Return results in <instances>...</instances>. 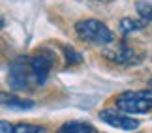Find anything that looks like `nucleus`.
I'll list each match as a JSON object with an SVG mask.
<instances>
[{
  "instance_id": "5",
  "label": "nucleus",
  "mask_w": 152,
  "mask_h": 133,
  "mask_svg": "<svg viewBox=\"0 0 152 133\" xmlns=\"http://www.w3.org/2000/svg\"><path fill=\"white\" fill-rule=\"evenodd\" d=\"M100 118L105 124L113 126L116 129H122V131H133V129L139 128V120L128 116V114H120L116 111H102Z\"/></svg>"
},
{
  "instance_id": "13",
  "label": "nucleus",
  "mask_w": 152,
  "mask_h": 133,
  "mask_svg": "<svg viewBox=\"0 0 152 133\" xmlns=\"http://www.w3.org/2000/svg\"><path fill=\"white\" fill-rule=\"evenodd\" d=\"M15 131V124H10L6 120H0V133H13Z\"/></svg>"
},
{
  "instance_id": "7",
  "label": "nucleus",
  "mask_w": 152,
  "mask_h": 133,
  "mask_svg": "<svg viewBox=\"0 0 152 133\" xmlns=\"http://www.w3.org/2000/svg\"><path fill=\"white\" fill-rule=\"evenodd\" d=\"M58 133H98L94 129V126L86 124V122H69V124H64Z\"/></svg>"
},
{
  "instance_id": "9",
  "label": "nucleus",
  "mask_w": 152,
  "mask_h": 133,
  "mask_svg": "<svg viewBox=\"0 0 152 133\" xmlns=\"http://www.w3.org/2000/svg\"><path fill=\"white\" fill-rule=\"evenodd\" d=\"M135 8L145 21H152V0H139Z\"/></svg>"
},
{
  "instance_id": "15",
  "label": "nucleus",
  "mask_w": 152,
  "mask_h": 133,
  "mask_svg": "<svg viewBox=\"0 0 152 133\" xmlns=\"http://www.w3.org/2000/svg\"><path fill=\"white\" fill-rule=\"evenodd\" d=\"M150 84H152V81H150Z\"/></svg>"
},
{
  "instance_id": "10",
  "label": "nucleus",
  "mask_w": 152,
  "mask_h": 133,
  "mask_svg": "<svg viewBox=\"0 0 152 133\" xmlns=\"http://www.w3.org/2000/svg\"><path fill=\"white\" fill-rule=\"evenodd\" d=\"M120 28L122 32L128 34V32H135V30H141V28H145V25L141 21H133V19H122L120 23Z\"/></svg>"
},
{
  "instance_id": "6",
  "label": "nucleus",
  "mask_w": 152,
  "mask_h": 133,
  "mask_svg": "<svg viewBox=\"0 0 152 133\" xmlns=\"http://www.w3.org/2000/svg\"><path fill=\"white\" fill-rule=\"evenodd\" d=\"M109 55H113V60L118 62V64H135V62L139 60L135 56V53H133V49H130L124 43H122L115 53H109Z\"/></svg>"
},
{
  "instance_id": "2",
  "label": "nucleus",
  "mask_w": 152,
  "mask_h": 133,
  "mask_svg": "<svg viewBox=\"0 0 152 133\" xmlns=\"http://www.w3.org/2000/svg\"><path fill=\"white\" fill-rule=\"evenodd\" d=\"M75 32H77L79 38H83V39H86V41H90V43L105 45V43L113 41V34H111V30L98 19L79 21L77 25H75Z\"/></svg>"
},
{
  "instance_id": "8",
  "label": "nucleus",
  "mask_w": 152,
  "mask_h": 133,
  "mask_svg": "<svg viewBox=\"0 0 152 133\" xmlns=\"http://www.w3.org/2000/svg\"><path fill=\"white\" fill-rule=\"evenodd\" d=\"M0 103L6 105V107H13V109H30V107H34L32 101L21 100V97H15V96H8V94H0Z\"/></svg>"
},
{
  "instance_id": "3",
  "label": "nucleus",
  "mask_w": 152,
  "mask_h": 133,
  "mask_svg": "<svg viewBox=\"0 0 152 133\" xmlns=\"http://www.w3.org/2000/svg\"><path fill=\"white\" fill-rule=\"evenodd\" d=\"M8 81H10V86L15 90H26L32 84H38L30 66H28V58H19L11 64Z\"/></svg>"
},
{
  "instance_id": "11",
  "label": "nucleus",
  "mask_w": 152,
  "mask_h": 133,
  "mask_svg": "<svg viewBox=\"0 0 152 133\" xmlns=\"http://www.w3.org/2000/svg\"><path fill=\"white\" fill-rule=\"evenodd\" d=\"M43 128L39 126H32V124H15V131L13 133H42Z\"/></svg>"
},
{
  "instance_id": "12",
  "label": "nucleus",
  "mask_w": 152,
  "mask_h": 133,
  "mask_svg": "<svg viewBox=\"0 0 152 133\" xmlns=\"http://www.w3.org/2000/svg\"><path fill=\"white\" fill-rule=\"evenodd\" d=\"M64 53H66V58H68L69 64H79V62H83V56L72 47H64Z\"/></svg>"
},
{
  "instance_id": "14",
  "label": "nucleus",
  "mask_w": 152,
  "mask_h": 133,
  "mask_svg": "<svg viewBox=\"0 0 152 133\" xmlns=\"http://www.w3.org/2000/svg\"><path fill=\"white\" fill-rule=\"evenodd\" d=\"M2 26H4V17L0 15V28H2Z\"/></svg>"
},
{
  "instance_id": "1",
  "label": "nucleus",
  "mask_w": 152,
  "mask_h": 133,
  "mask_svg": "<svg viewBox=\"0 0 152 133\" xmlns=\"http://www.w3.org/2000/svg\"><path fill=\"white\" fill-rule=\"evenodd\" d=\"M116 109L128 114H143L152 111V90L124 92L116 97Z\"/></svg>"
},
{
  "instance_id": "4",
  "label": "nucleus",
  "mask_w": 152,
  "mask_h": 133,
  "mask_svg": "<svg viewBox=\"0 0 152 133\" xmlns=\"http://www.w3.org/2000/svg\"><path fill=\"white\" fill-rule=\"evenodd\" d=\"M28 66H30L34 77L38 81V84L42 86L45 81H47L53 66H55V55H53L51 51H47V49H42V51H38L32 58H28Z\"/></svg>"
}]
</instances>
